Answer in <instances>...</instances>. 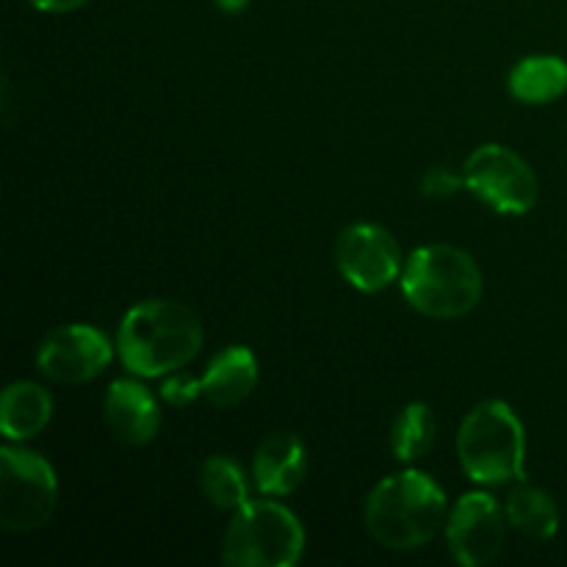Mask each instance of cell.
Here are the masks:
<instances>
[{
	"instance_id": "cell-1",
	"label": "cell",
	"mask_w": 567,
	"mask_h": 567,
	"mask_svg": "<svg viewBox=\"0 0 567 567\" xmlns=\"http://www.w3.org/2000/svg\"><path fill=\"white\" fill-rule=\"evenodd\" d=\"M203 324L192 308L172 299H147L122 319L116 349L125 369L136 377H166L197 358Z\"/></svg>"
},
{
	"instance_id": "cell-2",
	"label": "cell",
	"mask_w": 567,
	"mask_h": 567,
	"mask_svg": "<svg viewBox=\"0 0 567 567\" xmlns=\"http://www.w3.org/2000/svg\"><path fill=\"white\" fill-rule=\"evenodd\" d=\"M446 493L421 471L385 476L365 498V529L391 551H415L446 524Z\"/></svg>"
},
{
	"instance_id": "cell-3",
	"label": "cell",
	"mask_w": 567,
	"mask_h": 567,
	"mask_svg": "<svg viewBox=\"0 0 567 567\" xmlns=\"http://www.w3.org/2000/svg\"><path fill=\"white\" fill-rule=\"evenodd\" d=\"M399 280L410 308L430 319L468 316L485 291L476 260L452 244H430L415 249Z\"/></svg>"
},
{
	"instance_id": "cell-4",
	"label": "cell",
	"mask_w": 567,
	"mask_h": 567,
	"mask_svg": "<svg viewBox=\"0 0 567 567\" xmlns=\"http://www.w3.org/2000/svg\"><path fill=\"white\" fill-rule=\"evenodd\" d=\"M457 457L476 485H509L526 480L524 424L509 404L480 402L457 432Z\"/></svg>"
},
{
	"instance_id": "cell-5",
	"label": "cell",
	"mask_w": 567,
	"mask_h": 567,
	"mask_svg": "<svg viewBox=\"0 0 567 567\" xmlns=\"http://www.w3.org/2000/svg\"><path fill=\"white\" fill-rule=\"evenodd\" d=\"M305 554V529L277 502H247L233 513L221 559L233 567H293Z\"/></svg>"
},
{
	"instance_id": "cell-6",
	"label": "cell",
	"mask_w": 567,
	"mask_h": 567,
	"mask_svg": "<svg viewBox=\"0 0 567 567\" xmlns=\"http://www.w3.org/2000/svg\"><path fill=\"white\" fill-rule=\"evenodd\" d=\"M59 502L55 471L37 452L0 449V524L6 532L28 535L42 529Z\"/></svg>"
},
{
	"instance_id": "cell-7",
	"label": "cell",
	"mask_w": 567,
	"mask_h": 567,
	"mask_svg": "<svg viewBox=\"0 0 567 567\" xmlns=\"http://www.w3.org/2000/svg\"><path fill=\"white\" fill-rule=\"evenodd\" d=\"M465 186L474 197L507 216H524L537 205L540 183L532 166L502 144H482L463 166Z\"/></svg>"
},
{
	"instance_id": "cell-8",
	"label": "cell",
	"mask_w": 567,
	"mask_h": 567,
	"mask_svg": "<svg viewBox=\"0 0 567 567\" xmlns=\"http://www.w3.org/2000/svg\"><path fill=\"white\" fill-rule=\"evenodd\" d=\"M336 264L343 280L363 293L385 291L404 269L396 238L374 221H358L341 230L336 241Z\"/></svg>"
},
{
	"instance_id": "cell-9",
	"label": "cell",
	"mask_w": 567,
	"mask_h": 567,
	"mask_svg": "<svg viewBox=\"0 0 567 567\" xmlns=\"http://www.w3.org/2000/svg\"><path fill=\"white\" fill-rule=\"evenodd\" d=\"M507 513L487 493H465L446 520V543L463 567L491 565L507 537Z\"/></svg>"
},
{
	"instance_id": "cell-10",
	"label": "cell",
	"mask_w": 567,
	"mask_h": 567,
	"mask_svg": "<svg viewBox=\"0 0 567 567\" xmlns=\"http://www.w3.org/2000/svg\"><path fill=\"white\" fill-rule=\"evenodd\" d=\"M111 363V343L89 324L55 327L44 336L37 352V369L61 385H81L94 380Z\"/></svg>"
},
{
	"instance_id": "cell-11",
	"label": "cell",
	"mask_w": 567,
	"mask_h": 567,
	"mask_svg": "<svg viewBox=\"0 0 567 567\" xmlns=\"http://www.w3.org/2000/svg\"><path fill=\"white\" fill-rule=\"evenodd\" d=\"M103 419L109 430L127 446H144L158 435L161 413L155 396L133 380L111 382L103 399Z\"/></svg>"
},
{
	"instance_id": "cell-12",
	"label": "cell",
	"mask_w": 567,
	"mask_h": 567,
	"mask_svg": "<svg viewBox=\"0 0 567 567\" xmlns=\"http://www.w3.org/2000/svg\"><path fill=\"white\" fill-rule=\"evenodd\" d=\"M308 474L305 443L291 432H275L258 446L252 457L255 487L266 496H291Z\"/></svg>"
},
{
	"instance_id": "cell-13",
	"label": "cell",
	"mask_w": 567,
	"mask_h": 567,
	"mask_svg": "<svg viewBox=\"0 0 567 567\" xmlns=\"http://www.w3.org/2000/svg\"><path fill=\"white\" fill-rule=\"evenodd\" d=\"M258 385V360L247 347H227L197 377L199 396L214 408H236Z\"/></svg>"
},
{
	"instance_id": "cell-14",
	"label": "cell",
	"mask_w": 567,
	"mask_h": 567,
	"mask_svg": "<svg viewBox=\"0 0 567 567\" xmlns=\"http://www.w3.org/2000/svg\"><path fill=\"white\" fill-rule=\"evenodd\" d=\"M50 415H53V399L37 382H11L3 391L0 430L6 441H31L50 424Z\"/></svg>"
},
{
	"instance_id": "cell-15",
	"label": "cell",
	"mask_w": 567,
	"mask_h": 567,
	"mask_svg": "<svg viewBox=\"0 0 567 567\" xmlns=\"http://www.w3.org/2000/svg\"><path fill=\"white\" fill-rule=\"evenodd\" d=\"M507 86L518 103L546 105L567 92V64L559 55H526L513 66Z\"/></svg>"
},
{
	"instance_id": "cell-16",
	"label": "cell",
	"mask_w": 567,
	"mask_h": 567,
	"mask_svg": "<svg viewBox=\"0 0 567 567\" xmlns=\"http://www.w3.org/2000/svg\"><path fill=\"white\" fill-rule=\"evenodd\" d=\"M504 513H507L509 526L529 540H551L559 532L557 502L526 480L509 491Z\"/></svg>"
},
{
	"instance_id": "cell-17",
	"label": "cell",
	"mask_w": 567,
	"mask_h": 567,
	"mask_svg": "<svg viewBox=\"0 0 567 567\" xmlns=\"http://www.w3.org/2000/svg\"><path fill=\"white\" fill-rule=\"evenodd\" d=\"M435 415L430 404L413 402L396 415L391 430V452L399 463H413L424 457L435 443Z\"/></svg>"
},
{
	"instance_id": "cell-18",
	"label": "cell",
	"mask_w": 567,
	"mask_h": 567,
	"mask_svg": "<svg viewBox=\"0 0 567 567\" xmlns=\"http://www.w3.org/2000/svg\"><path fill=\"white\" fill-rule=\"evenodd\" d=\"M199 485H203L205 498L221 513H238L249 502L244 471L238 468L236 460L230 457H208L199 471Z\"/></svg>"
},
{
	"instance_id": "cell-19",
	"label": "cell",
	"mask_w": 567,
	"mask_h": 567,
	"mask_svg": "<svg viewBox=\"0 0 567 567\" xmlns=\"http://www.w3.org/2000/svg\"><path fill=\"white\" fill-rule=\"evenodd\" d=\"M465 186V177L452 172L449 166H432L424 177H421V194L432 199L454 197L460 188Z\"/></svg>"
},
{
	"instance_id": "cell-20",
	"label": "cell",
	"mask_w": 567,
	"mask_h": 567,
	"mask_svg": "<svg viewBox=\"0 0 567 567\" xmlns=\"http://www.w3.org/2000/svg\"><path fill=\"white\" fill-rule=\"evenodd\" d=\"M161 396H164L166 404L172 408H186L194 399H199V388L194 377H172L161 385Z\"/></svg>"
},
{
	"instance_id": "cell-21",
	"label": "cell",
	"mask_w": 567,
	"mask_h": 567,
	"mask_svg": "<svg viewBox=\"0 0 567 567\" xmlns=\"http://www.w3.org/2000/svg\"><path fill=\"white\" fill-rule=\"evenodd\" d=\"M33 9L48 11V14H66V11H75L81 6H86L89 0H28Z\"/></svg>"
},
{
	"instance_id": "cell-22",
	"label": "cell",
	"mask_w": 567,
	"mask_h": 567,
	"mask_svg": "<svg viewBox=\"0 0 567 567\" xmlns=\"http://www.w3.org/2000/svg\"><path fill=\"white\" fill-rule=\"evenodd\" d=\"M214 3L219 6L221 11H227V14H236V11L247 9V6H249V0H214Z\"/></svg>"
}]
</instances>
